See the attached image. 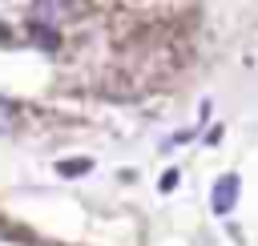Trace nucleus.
Segmentation results:
<instances>
[{
    "label": "nucleus",
    "instance_id": "2",
    "mask_svg": "<svg viewBox=\"0 0 258 246\" xmlns=\"http://www.w3.org/2000/svg\"><path fill=\"white\" fill-rule=\"evenodd\" d=\"M89 169H93V161H89V157H69V161H60V165H56V173H60V177H77V173H89Z\"/></svg>",
    "mask_w": 258,
    "mask_h": 246
},
{
    "label": "nucleus",
    "instance_id": "3",
    "mask_svg": "<svg viewBox=\"0 0 258 246\" xmlns=\"http://www.w3.org/2000/svg\"><path fill=\"white\" fill-rule=\"evenodd\" d=\"M177 177H181L177 169H165V173H161V194H169V190L177 186Z\"/></svg>",
    "mask_w": 258,
    "mask_h": 246
},
{
    "label": "nucleus",
    "instance_id": "1",
    "mask_svg": "<svg viewBox=\"0 0 258 246\" xmlns=\"http://www.w3.org/2000/svg\"><path fill=\"white\" fill-rule=\"evenodd\" d=\"M234 198H238V177L234 173H222L218 177V186H214V214H230L234 210Z\"/></svg>",
    "mask_w": 258,
    "mask_h": 246
}]
</instances>
